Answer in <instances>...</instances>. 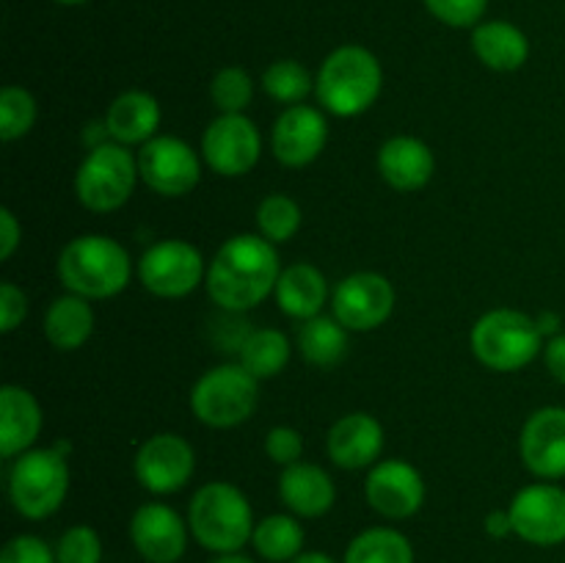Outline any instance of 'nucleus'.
<instances>
[{
	"label": "nucleus",
	"instance_id": "f257e3e1",
	"mask_svg": "<svg viewBox=\"0 0 565 563\" xmlns=\"http://www.w3.org/2000/svg\"><path fill=\"white\" fill-rule=\"evenodd\" d=\"M279 276L281 265L274 243L259 232L257 235L246 232V235H232L215 252L204 285L215 307L224 312H246L259 307L276 290Z\"/></svg>",
	"mask_w": 565,
	"mask_h": 563
},
{
	"label": "nucleus",
	"instance_id": "f03ea898",
	"mask_svg": "<svg viewBox=\"0 0 565 563\" xmlns=\"http://www.w3.org/2000/svg\"><path fill=\"white\" fill-rule=\"evenodd\" d=\"M58 279L66 293L103 301L130 285L132 259L119 241L108 235H77L61 248Z\"/></svg>",
	"mask_w": 565,
	"mask_h": 563
},
{
	"label": "nucleus",
	"instance_id": "7ed1b4c3",
	"mask_svg": "<svg viewBox=\"0 0 565 563\" xmlns=\"http://www.w3.org/2000/svg\"><path fill=\"white\" fill-rule=\"evenodd\" d=\"M384 88L381 61L362 44H342L331 50L315 77V94L329 114L340 119L364 114Z\"/></svg>",
	"mask_w": 565,
	"mask_h": 563
},
{
	"label": "nucleus",
	"instance_id": "20e7f679",
	"mask_svg": "<svg viewBox=\"0 0 565 563\" xmlns=\"http://www.w3.org/2000/svg\"><path fill=\"white\" fill-rule=\"evenodd\" d=\"M188 528L204 550L226 555V552H241L252 541L257 522L243 489L230 480H210L193 495L188 508Z\"/></svg>",
	"mask_w": 565,
	"mask_h": 563
},
{
	"label": "nucleus",
	"instance_id": "39448f33",
	"mask_svg": "<svg viewBox=\"0 0 565 563\" xmlns=\"http://www.w3.org/2000/svg\"><path fill=\"white\" fill-rule=\"evenodd\" d=\"M472 351L483 368L494 373H516L544 351L535 318L519 309H491L472 326Z\"/></svg>",
	"mask_w": 565,
	"mask_h": 563
},
{
	"label": "nucleus",
	"instance_id": "423d86ee",
	"mask_svg": "<svg viewBox=\"0 0 565 563\" xmlns=\"http://www.w3.org/2000/svg\"><path fill=\"white\" fill-rule=\"evenodd\" d=\"M70 491V464L58 447H36L17 456L9 472V500L20 517L47 519L64 506Z\"/></svg>",
	"mask_w": 565,
	"mask_h": 563
},
{
	"label": "nucleus",
	"instance_id": "0eeeda50",
	"mask_svg": "<svg viewBox=\"0 0 565 563\" xmlns=\"http://www.w3.org/2000/svg\"><path fill=\"white\" fill-rule=\"evenodd\" d=\"M259 403V379H254L241 362L218 364L199 375L191 390V412L207 428H237Z\"/></svg>",
	"mask_w": 565,
	"mask_h": 563
},
{
	"label": "nucleus",
	"instance_id": "6e6552de",
	"mask_svg": "<svg viewBox=\"0 0 565 563\" xmlns=\"http://www.w3.org/2000/svg\"><path fill=\"white\" fill-rule=\"evenodd\" d=\"M138 177V158H132L130 147L103 141L77 166L75 193L92 213H116L130 202Z\"/></svg>",
	"mask_w": 565,
	"mask_h": 563
},
{
	"label": "nucleus",
	"instance_id": "1a4fd4ad",
	"mask_svg": "<svg viewBox=\"0 0 565 563\" xmlns=\"http://www.w3.org/2000/svg\"><path fill=\"white\" fill-rule=\"evenodd\" d=\"M207 276L204 257L193 243L169 237L149 246L138 259V279L158 298H185Z\"/></svg>",
	"mask_w": 565,
	"mask_h": 563
},
{
	"label": "nucleus",
	"instance_id": "9d476101",
	"mask_svg": "<svg viewBox=\"0 0 565 563\" xmlns=\"http://www.w3.org/2000/svg\"><path fill=\"white\" fill-rule=\"evenodd\" d=\"M141 180L166 199L188 196L202 180V160L196 149L177 136H154L138 149Z\"/></svg>",
	"mask_w": 565,
	"mask_h": 563
},
{
	"label": "nucleus",
	"instance_id": "9b49d317",
	"mask_svg": "<svg viewBox=\"0 0 565 563\" xmlns=\"http://www.w3.org/2000/svg\"><path fill=\"white\" fill-rule=\"evenodd\" d=\"M395 287L384 274L359 270L334 287L331 312L348 331H373L395 312Z\"/></svg>",
	"mask_w": 565,
	"mask_h": 563
},
{
	"label": "nucleus",
	"instance_id": "f8f14e48",
	"mask_svg": "<svg viewBox=\"0 0 565 563\" xmlns=\"http://www.w3.org/2000/svg\"><path fill=\"white\" fill-rule=\"evenodd\" d=\"M263 136L246 114H221L202 136V158L215 174L243 177L259 163Z\"/></svg>",
	"mask_w": 565,
	"mask_h": 563
},
{
	"label": "nucleus",
	"instance_id": "ddd939ff",
	"mask_svg": "<svg viewBox=\"0 0 565 563\" xmlns=\"http://www.w3.org/2000/svg\"><path fill=\"white\" fill-rule=\"evenodd\" d=\"M196 469V453L180 434H154L138 447L132 472L152 495H174L185 489Z\"/></svg>",
	"mask_w": 565,
	"mask_h": 563
},
{
	"label": "nucleus",
	"instance_id": "4468645a",
	"mask_svg": "<svg viewBox=\"0 0 565 563\" xmlns=\"http://www.w3.org/2000/svg\"><path fill=\"white\" fill-rule=\"evenodd\" d=\"M513 535L533 546L565 544V489L555 484H530L508 506Z\"/></svg>",
	"mask_w": 565,
	"mask_h": 563
},
{
	"label": "nucleus",
	"instance_id": "2eb2a0df",
	"mask_svg": "<svg viewBox=\"0 0 565 563\" xmlns=\"http://www.w3.org/2000/svg\"><path fill=\"white\" fill-rule=\"evenodd\" d=\"M364 497L370 508L384 519H408L423 508L425 480L414 464L403 458H384L370 469L364 480Z\"/></svg>",
	"mask_w": 565,
	"mask_h": 563
},
{
	"label": "nucleus",
	"instance_id": "dca6fc26",
	"mask_svg": "<svg viewBox=\"0 0 565 563\" xmlns=\"http://www.w3.org/2000/svg\"><path fill=\"white\" fill-rule=\"evenodd\" d=\"M329 141V121L312 105H290L279 114L270 130V149L287 169H303L315 163Z\"/></svg>",
	"mask_w": 565,
	"mask_h": 563
},
{
	"label": "nucleus",
	"instance_id": "f3484780",
	"mask_svg": "<svg viewBox=\"0 0 565 563\" xmlns=\"http://www.w3.org/2000/svg\"><path fill=\"white\" fill-rule=\"evenodd\" d=\"M188 522L166 502H143L130 519V541L147 563H177L188 550Z\"/></svg>",
	"mask_w": 565,
	"mask_h": 563
},
{
	"label": "nucleus",
	"instance_id": "a211bd4d",
	"mask_svg": "<svg viewBox=\"0 0 565 563\" xmlns=\"http://www.w3.org/2000/svg\"><path fill=\"white\" fill-rule=\"evenodd\" d=\"M519 453L535 478H565V408L544 406L530 414L519 436Z\"/></svg>",
	"mask_w": 565,
	"mask_h": 563
},
{
	"label": "nucleus",
	"instance_id": "6ab92c4d",
	"mask_svg": "<svg viewBox=\"0 0 565 563\" xmlns=\"http://www.w3.org/2000/svg\"><path fill=\"white\" fill-rule=\"evenodd\" d=\"M329 458L342 469H364L379 464L384 450V428L367 412L342 414L326 436Z\"/></svg>",
	"mask_w": 565,
	"mask_h": 563
},
{
	"label": "nucleus",
	"instance_id": "aec40b11",
	"mask_svg": "<svg viewBox=\"0 0 565 563\" xmlns=\"http://www.w3.org/2000/svg\"><path fill=\"white\" fill-rule=\"evenodd\" d=\"M44 425L36 395L20 384H3L0 390V456L17 458L31 450Z\"/></svg>",
	"mask_w": 565,
	"mask_h": 563
},
{
	"label": "nucleus",
	"instance_id": "412c9836",
	"mask_svg": "<svg viewBox=\"0 0 565 563\" xmlns=\"http://www.w3.org/2000/svg\"><path fill=\"white\" fill-rule=\"evenodd\" d=\"M279 497L292 517L318 519L334 508L337 486L323 467L298 461L281 469Z\"/></svg>",
	"mask_w": 565,
	"mask_h": 563
},
{
	"label": "nucleus",
	"instance_id": "4be33fe9",
	"mask_svg": "<svg viewBox=\"0 0 565 563\" xmlns=\"http://www.w3.org/2000/svg\"><path fill=\"white\" fill-rule=\"evenodd\" d=\"M379 171L401 193H414L430 182L436 171V158L425 141L414 136H395L381 144Z\"/></svg>",
	"mask_w": 565,
	"mask_h": 563
},
{
	"label": "nucleus",
	"instance_id": "5701e85b",
	"mask_svg": "<svg viewBox=\"0 0 565 563\" xmlns=\"http://www.w3.org/2000/svg\"><path fill=\"white\" fill-rule=\"evenodd\" d=\"M103 125L110 141L121 144V147H143L158 136L160 103L149 92L132 88V92L119 94L108 105Z\"/></svg>",
	"mask_w": 565,
	"mask_h": 563
},
{
	"label": "nucleus",
	"instance_id": "b1692460",
	"mask_svg": "<svg viewBox=\"0 0 565 563\" xmlns=\"http://www.w3.org/2000/svg\"><path fill=\"white\" fill-rule=\"evenodd\" d=\"M274 293L281 312L296 320H309L323 312L329 301V282L315 265L296 263L281 270Z\"/></svg>",
	"mask_w": 565,
	"mask_h": 563
},
{
	"label": "nucleus",
	"instance_id": "393cba45",
	"mask_svg": "<svg viewBox=\"0 0 565 563\" xmlns=\"http://www.w3.org/2000/svg\"><path fill=\"white\" fill-rule=\"evenodd\" d=\"M472 50L489 70L516 72L530 59V39L513 22L486 20L472 31Z\"/></svg>",
	"mask_w": 565,
	"mask_h": 563
},
{
	"label": "nucleus",
	"instance_id": "a878e982",
	"mask_svg": "<svg viewBox=\"0 0 565 563\" xmlns=\"http://www.w3.org/2000/svg\"><path fill=\"white\" fill-rule=\"evenodd\" d=\"M94 334V309L88 298L66 293L47 307L44 315V337L58 351H77Z\"/></svg>",
	"mask_w": 565,
	"mask_h": 563
},
{
	"label": "nucleus",
	"instance_id": "bb28decb",
	"mask_svg": "<svg viewBox=\"0 0 565 563\" xmlns=\"http://www.w3.org/2000/svg\"><path fill=\"white\" fill-rule=\"evenodd\" d=\"M298 351L315 368H334L348 353V329L334 315L301 320L298 326Z\"/></svg>",
	"mask_w": 565,
	"mask_h": 563
},
{
	"label": "nucleus",
	"instance_id": "cd10ccee",
	"mask_svg": "<svg viewBox=\"0 0 565 563\" xmlns=\"http://www.w3.org/2000/svg\"><path fill=\"white\" fill-rule=\"evenodd\" d=\"M303 528L290 513H270L257 522L252 544L259 557L268 563H290L303 552Z\"/></svg>",
	"mask_w": 565,
	"mask_h": 563
},
{
	"label": "nucleus",
	"instance_id": "c85d7f7f",
	"mask_svg": "<svg viewBox=\"0 0 565 563\" xmlns=\"http://www.w3.org/2000/svg\"><path fill=\"white\" fill-rule=\"evenodd\" d=\"M237 357L254 379H274L290 362V340L279 329H254L241 346Z\"/></svg>",
	"mask_w": 565,
	"mask_h": 563
},
{
	"label": "nucleus",
	"instance_id": "c756f323",
	"mask_svg": "<svg viewBox=\"0 0 565 563\" xmlns=\"http://www.w3.org/2000/svg\"><path fill=\"white\" fill-rule=\"evenodd\" d=\"M342 563H414V546L401 530L367 528L348 544Z\"/></svg>",
	"mask_w": 565,
	"mask_h": 563
},
{
	"label": "nucleus",
	"instance_id": "7c9ffc66",
	"mask_svg": "<svg viewBox=\"0 0 565 563\" xmlns=\"http://www.w3.org/2000/svg\"><path fill=\"white\" fill-rule=\"evenodd\" d=\"M263 88L270 99L281 105H301L315 92V77L296 59H279L263 72Z\"/></svg>",
	"mask_w": 565,
	"mask_h": 563
},
{
	"label": "nucleus",
	"instance_id": "2f4dec72",
	"mask_svg": "<svg viewBox=\"0 0 565 563\" xmlns=\"http://www.w3.org/2000/svg\"><path fill=\"white\" fill-rule=\"evenodd\" d=\"M301 208L287 193H270L257 208V230L259 235L268 237L270 243H287L301 230Z\"/></svg>",
	"mask_w": 565,
	"mask_h": 563
},
{
	"label": "nucleus",
	"instance_id": "473e14b6",
	"mask_svg": "<svg viewBox=\"0 0 565 563\" xmlns=\"http://www.w3.org/2000/svg\"><path fill=\"white\" fill-rule=\"evenodd\" d=\"M36 99L28 88L6 86L0 92V138L3 141H17L28 136L36 125Z\"/></svg>",
	"mask_w": 565,
	"mask_h": 563
},
{
	"label": "nucleus",
	"instance_id": "72a5a7b5",
	"mask_svg": "<svg viewBox=\"0 0 565 563\" xmlns=\"http://www.w3.org/2000/svg\"><path fill=\"white\" fill-rule=\"evenodd\" d=\"M210 97L221 114H243L254 99V81L241 66H224L210 83Z\"/></svg>",
	"mask_w": 565,
	"mask_h": 563
},
{
	"label": "nucleus",
	"instance_id": "f704fd0d",
	"mask_svg": "<svg viewBox=\"0 0 565 563\" xmlns=\"http://www.w3.org/2000/svg\"><path fill=\"white\" fill-rule=\"evenodd\" d=\"M55 561L58 563H103V541L97 530L88 524H75L64 530L55 544Z\"/></svg>",
	"mask_w": 565,
	"mask_h": 563
},
{
	"label": "nucleus",
	"instance_id": "c9c22d12",
	"mask_svg": "<svg viewBox=\"0 0 565 563\" xmlns=\"http://www.w3.org/2000/svg\"><path fill=\"white\" fill-rule=\"evenodd\" d=\"M425 6L445 25L478 28L489 9V0H425Z\"/></svg>",
	"mask_w": 565,
	"mask_h": 563
},
{
	"label": "nucleus",
	"instance_id": "e433bc0d",
	"mask_svg": "<svg viewBox=\"0 0 565 563\" xmlns=\"http://www.w3.org/2000/svg\"><path fill=\"white\" fill-rule=\"evenodd\" d=\"M0 563H58L55 550L44 539L31 533L14 535L0 550Z\"/></svg>",
	"mask_w": 565,
	"mask_h": 563
},
{
	"label": "nucleus",
	"instance_id": "4c0bfd02",
	"mask_svg": "<svg viewBox=\"0 0 565 563\" xmlns=\"http://www.w3.org/2000/svg\"><path fill=\"white\" fill-rule=\"evenodd\" d=\"M265 453L279 467H292L303 456V436L290 425H276L265 436Z\"/></svg>",
	"mask_w": 565,
	"mask_h": 563
},
{
	"label": "nucleus",
	"instance_id": "58836bf2",
	"mask_svg": "<svg viewBox=\"0 0 565 563\" xmlns=\"http://www.w3.org/2000/svg\"><path fill=\"white\" fill-rule=\"evenodd\" d=\"M28 315V296L14 285V282H3L0 285V331L11 334L17 326L25 320Z\"/></svg>",
	"mask_w": 565,
	"mask_h": 563
},
{
	"label": "nucleus",
	"instance_id": "ea45409f",
	"mask_svg": "<svg viewBox=\"0 0 565 563\" xmlns=\"http://www.w3.org/2000/svg\"><path fill=\"white\" fill-rule=\"evenodd\" d=\"M22 243V226L9 208L0 210V259H11Z\"/></svg>",
	"mask_w": 565,
	"mask_h": 563
},
{
	"label": "nucleus",
	"instance_id": "a19ab883",
	"mask_svg": "<svg viewBox=\"0 0 565 563\" xmlns=\"http://www.w3.org/2000/svg\"><path fill=\"white\" fill-rule=\"evenodd\" d=\"M544 359L552 379H557L561 384H565V334H555L550 342H546Z\"/></svg>",
	"mask_w": 565,
	"mask_h": 563
},
{
	"label": "nucleus",
	"instance_id": "79ce46f5",
	"mask_svg": "<svg viewBox=\"0 0 565 563\" xmlns=\"http://www.w3.org/2000/svg\"><path fill=\"white\" fill-rule=\"evenodd\" d=\"M483 528L491 539H505V535L513 533L511 511H508V508H497V511H491L489 517H486Z\"/></svg>",
	"mask_w": 565,
	"mask_h": 563
},
{
	"label": "nucleus",
	"instance_id": "37998d69",
	"mask_svg": "<svg viewBox=\"0 0 565 563\" xmlns=\"http://www.w3.org/2000/svg\"><path fill=\"white\" fill-rule=\"evenodd\" d=\"M290 563H337V561L331 555H326V552L309 550V552H301V555H298L296 561H290Z\"/></svg>",
	"mask_w": 565,
	"mask_h": 563
},
{
	"label": "nucleus",
	"instance_id": "c03bdc74",
	"mask_svg": "<svg viewBox=\"0 0 565 563\" xmlns=\"http://www.w3.org/2000/svg\"><path fill=\"white\" fill-rule=\"evenodd\" d=\"M535 323H539L541 334H555L557 323H561V318H557V315H541V318L535 320Z\"/></svg>",
	"mask_w": 565,
	"mask_h": 563
},
{
	"label": "nucleus",
	"instance_id": "a18cd8bd",
	"mask_svg": "<svg viewBox=\"0 0 565 563\" xmlns=\"http://www.w3.org/2000/svg\"><path fill=\"white\" fill-rule=\"evenodd\" d=\"M210 563H254V561L248 555H243V552H226V555L213 557Z\"/></svg>",
	"mask_w": 565,
	"mask_h": 563
},
{
	"label": "nucleus",
	"instance_id": "49530a36",
	"mask_svg": "<svg viewBox=\"0 0 565 563\" xmlns=\"http://www.w3.org/2000/svg\"><path fill=\"white\" fill-rule=\"evenodd\" d=\"M53 3H61V6H83V3H88V0H53Z\"/></svg>",
	"mask_w": 565,
	"mask_h": 563
}]
</instances>
